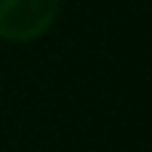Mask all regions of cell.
<instances>
[{"label": "cell", "mask_w": 152, "mask_h": 152, "mask_svg": "<svg viewBox=\"0 0 152 152\" xmlns=\"http://www.w3.org/2000/svg\"><path fill=\"white\" fill-rule=\"evenodd\" d=\"M61 0H0V37L8 43H29L45 35Z\"/></svg>", "instance_id": "obj_1"}]
</instances>
